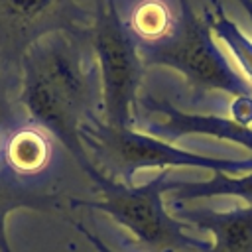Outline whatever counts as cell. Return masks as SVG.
I'll return each mask as SVG.
<instances>
[{
  "mask_svg": "<svg viewBox=\"0 0 252 252\" xmlns=\"http://www.w3.org/2000/svg\"><path fill=\"white\" fill-rule=\"evenodd\" d=\"M18 102L26 118L53 136L83 171L93 165L81 128L98 116L100 83L85 51V33H49L24 53Z\"/></svg>",
  "mask_w": 252,
  "mask_h": 252,
  "instance_id": "6da1fadb",
  "label": "cell"
},
{
  "mask_svg": "<svg viewBox=\"0 0 252 252\" xmlns=\"http://www.w3.org/2000/svg\"><path fill=\"white\" fill-rule=\"evenodd\" d=\"M98 197L94 201L71 199V205H83L106 213L122 224L138 252H207L211 242L195 238L187 230L193 226L175 215H169L163 203V193L171 191L175 181L167 171L146 183H122L106 177L96 165L85 169Z\"/></svg>",
  "mask_w": 252,
  "mask_h": 252,
  "instance_id": "7a4b0ae2",
  "label": "cell"
},
{
  "mask_svg": "<svg viewBox=\"0 0 252 252\" xmlns=\"http://www.w3.org/2000/svg\"><path fill=\"white\" fill-rule=\"evenodd\" d=\"M179 20L171 37L161 43L142 47L146 65H167L179 71L195 96L228 94L234 98L232 114L238 122L252 126V83L226 61L215 45L211 26L189 0H179Z\"/></svg>",
  "mask_w": 252,
  "mask_h": 252,
  "instance_id": "3957f363",
  "label": "cell"
},
{
  "mask_svg": "<svg viewBox=\"0 0 252 252\" xmlns=\"http://www.w3.org/2000/svg\"><path fill=\"white\" fill-rule=\"evenodd\" d=\"M81 140L93 163L106 177L132 183L138 169L148 167H197L213 173L240 175L252 171V158H213L175 148L173 144L134 128H114L100 116L81 128Z\"/></svg>",
  "mask_w": 252,
  "mask_h": 252,
  "instance_id": "277c9868",
  "label": "cell"
},
{
  "mask_svg": "<svg viewBox=\"0 0 252 252\" xmlns=\"http://www.w3.org/2000/svg\"><path fill=\"white\" fill-rule=\"evenodd\" d=\"M85 37L94 53L102 122L114 128H134L146 63L138 41L122 22L116 0H94L93 22Z\"/></svg>",
  "mask_w": 252,
  "mask_h": 252,
  "instance_id": "5b68a950",
  "label": "cell"
},
{
  "mask_svg": "<svg viewBox=\"0 0 252 252\" xmlns=\"http://www.w3.org/2000/svg\"><path fill=\"white\" fill-rule=\"evenodd\" d=\"M94 0H0V73L20 79L24 53L57 32L85 33Z\"/></svg>",
  "mask_w": 252,
  "mask_h": 252,
  "instance_id": "8992f818",
  "label": "cell"
},
{
  "mask_svg": "<svg viewBox=\"0 0 252 252\" xmlns=\"http://www.w3.org/2000/svg\"><path fill=\"white\" fill-rule=\"evenodd\" d=\"M134 130L165 142L189 134H207L252 150V128L248 124L211 112H185L175 108L169 100L152 94H140L134 112Z\"/></svg>",
  "mask_w": 252,
  "mask_h": 252,
  "instance_id": "52a82bcc",
  "label": "cell"
},
{
  "mask_svg": "<svg viewBox=\"0 0 252 252\" xmlns=\"http://www.w3.org/2000/svg\"><path fill=\"white\" fill-rule=\"evenodd\" d=\"M175 217L213 234L207 252H252V205L217 211L209 207L177 209Z\"/></svg>",
  "mask_w": 252,
  "mask_h": 252,
  "instance_id": "ba28073f",
  "label": "cell"
},
{
  "mask_svg": "<svg viewBox=\"0 0 252 252\" xmlns=\"http://www.w3.org/2000/svg\"><path fill=\"white\" fill-rule=\"evenodd\" d=\"M51 154L53 148L49 134L26 120L8 134L2 161L4 167L22 179H37L41 173H45L51 161Z\"/></svg>",
  "mask_w": 252,
  "mask_h": 252,
  "instance_id": "9c48e42d",
  "label": "cell"
},
{
  "mask_svg": "<svg viewBox=\"0 0 252 252\" xmlns=\"http://www.w3.org/2000/svg\"><path fill=\"white\" fill-rule=\"evenodd\" d=\"M18 209L53 211L59 209V197L45 183L22 179L8 167H0V252H14L8 242L6 220Z\"/></svg>",
  "mask_w": 252,
  "mask_h": 252,
  "instance_id": "30bf717a",
  "label": "cell"
},
{
  "mask_svg": "<svg viewBox=\"0 0 252 252\" xmlns=\"http://www.w3.org/2000/svg\"><path fill=\"white\" fill-rule=\"evenodd\" d=\"M179 14L167 0H132L122 22L138 41L140 49L165 41L177 28Z\"/></svg>",
  "mask_w": 252,
  "mask_h": 252,
  "instance_id": "8fae6325",
  "label": "cell"
},
{
  "mask_svg": "<svg viewBox=\"0 0 252 252\" xmlns=\"http://www.w3.org/2000/svg\"><path fill=\"white\" fill-rule=\"evenodd\" d=\"M169 197L175 203L215 197H238L246 205H252V171L240 175L213 173V177L207 181H175Z\"/></svg>",
  "mask_w": 252,
  "mask_h": 252,
  "instance_id": "7c38bea8",
  "label": "cell"
},
{
  "mask_svg": "<svg viewBox=\"0 0 252 252\" xmlns=\"http://www.w3.org/2000/svg\"><path fill=\"white\" fill-rule=\"evenodd\" d=\"M211 18V28H215V32L226 41V45L232 49V53L238 57L240 67L246 71V75L252 79V41L230 22L224 18V14L217 12Z\"/></svg>",
  "mask_w": 252,
  "mask_h": 252,
  "instance_id": "4fadbf2b",
  "label": "cell"
},
{
  "mask_svg": "<svg viewBox=\"0 0 252 252\" xmlns=\"http://www.w3.org/2000/svg\"><path fill=\"white\" fill-rule=\"evenodd\" d=\"M18 87H20V79H12L0 73V132L6 134L18 128L26 118L18 102Z\"/></svg>",
  "mask_w": 252,
  "mask_h": 252,
  "instance_id": "5bb4252c",
  "label": "cell"
},
{
  "mask_svg": "<svg viewBox=\"0 0 252 252\" xmlns=\"http://www.w3.org/2000/svg\"><path fill=\"white\" fill-rule=\"evenodd\" d=\"M75 228H77V230H79V232H81V234H83V236H85V238H87V240H89V242L94 246V250H96V252H114V250H112V248H110V246H108V244H106V242H104L100 236H96L94 232H91V230H89L85 224L75 222Z\"/></svg>",
  "mask_w": 252,
  "mask_h": 252,
  "instance_id": "9a60e30c",
  "label": "cell"
},
{
  "mask_svg": "<svg viewBox=\"0 0 252 252\" xmlns=\"http://www.w3.org/2000/svg\"><path fill=\"white\" fill-rule=\"evenodd\" d=\"M238 2H240V4H242L246 10H248V14L252 16V0H238Z\"/></svg>",
  "mask_w": 252,
  "mask_h": 252,
  "instance_id": "2e32d148",
  "label": "cell"
}]
</instances>
